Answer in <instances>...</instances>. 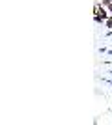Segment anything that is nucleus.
Listing matches in <instances>:
<instances>
[{
	"mask_svg": "<svg viewBox=\"0 0 112 125\" xmlns=\"http://www.w3.org/2000/svg\"><path fill=\"white\" fill-rule=\"evenodd\" d=\"M105 2H107V4H112V0H105Z\"/></svg>",
	"mask_w": 112,
	"mask_h": 125,
	"instance_id": "3",
	"label": "nucleus"
},
{
	"mask_svg": "<svg viewBox=\"0 0 112 125\" xmlns=\"http://www.w3.org/2000/svg\"><path fill=\"white\" fill-rule=\"evenodd\" d=\"M107 24H108V26L112 28V19H108V21H107Z\"/></svg>",
	"mask_w": 112,
	"mask_h": 125,
	"instance_id": "2",
	"label": "nucleus"
},
{
	"mask_svg": "<svg viewBox=\"0 0 112 125\" xmlns=\"http://www.w3.org/2000/svg\"><path fill=\"white\" fill-rule=\"evenodd\" d=\"M97 15H95V21H101V19H107V11L103 10V8H97V11H95Z\"/></svg>",
	"mask_w": 112,
	"mask_h": 125,
	"instance_id": "1",
	"label": "nucleus"
}]
</instances>
